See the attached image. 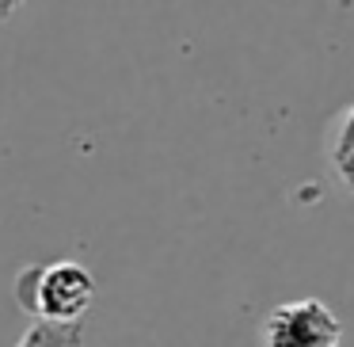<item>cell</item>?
I'll return each mask as SVG.
<instances>
[{"label": "cell", "mask_w": 354, "mask_h": 347, "mask_svg": "<svg viewBox=\"0 0 354 347\" xmlns=\"http://www.w3.org/2000/svg\"><path fill=\"white\" fill-rule=\"evenodd\" d=\"M328 161H331V168H335L339 184L354 195V103L335 118V126H331Z\"/></svg>", "instance_id": "3957f363"}, {"label": "cell", "mask_w": 354, "mask_h": 347, "mask_svg": "<svg viewBox=\"0 0 354 347\" xmlns=\"http://www.w3.org/2000/svg\"><path fill=\"white\" fill-rule=\"evenodd\" d=\"M259 339L270 347H335L343 339V324L320 298L282 301L267 313L259 328Z\"/></svg>", "instance_id": "7a4b0ae2"}, {"label": "cell", "mask_w": 354, "mask_h": 347, "mask_svg": "<svg viewBox=\"0 0 354 347\" xmlns=\"http://www.w3.org/2000/svg\"><path fill=\"white\" fill-rule=\"evenodd\" d=\"M24 4H27V0H0V19H8L12 12H16V8H24Z\"/></svg>", "instance_id": "277c9868"}, {"label": "cell", "mask_w": 354, "mask_h": 347, "mask_svg": "<svg viewBox=\"0 0 354 347\" xmlns=\"http://www.w3.org/2000/svg\"><path fill=\"white\" fill-rule=\"evenodd\" d=\"M95 278L77 260L31 263L16 275V301L35 317V328L24 336V344H73L80 336L84 313L92 309Z\"/></svg>", "instance_id": "6da1fadb"}]
</instances>
